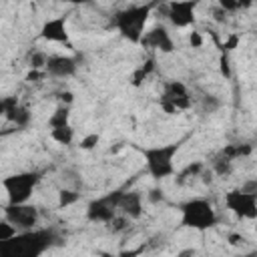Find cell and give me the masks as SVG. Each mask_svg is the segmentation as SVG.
Listing matches in <instances>:
<instances>
[{
	"label": "cell",
	"mask_w": 257,
	"mask_h": 257,
	"mask_svg": "<svg viewBox=\"0 0 257 257\" xmlns=\"http://www.w3.org/2000/svg\"><path fill=\"white\" fill-rule=\"evenodd\" d=\"M54 229H30L20 231L8 241H0V257H42L56 243Z\"/></svg>",
	"instance_id": "obj_1"
},
{
	"label": "cell",
	"mask_w": 257,
	"mask_h": 257,
	"mask_svg": "<svg viewBox=\"0 0 257 257\" xmlns=\"http://www.w3.org/2000/svg\"><path fill=\"white\" fill-rule=\"evenodd\" d=\"M157 4L155 2H149V4H133V6H126L124 10H118L114 16H112V26L118 30V34L133 42V44H141L143 36H145V26H147V20L153 12Z\"/></svg>",
	"instance_id": "obj_2"
},
{
	"label": "cell",
	"mask_w": 257,
	"mask_h": 257,
	"mask_svg": "<svg viewBox=\"0 0 257 257\" xmlns=\"http://www.w3.org/2000/svg\"><path fill=\"white\" fill-rule=\"evenodd\" d=\"M181 151V143H167L157 147H145L141 149V155L147 165V173L155 181H163L171 175H175V157Z\"/></svg>",
	"instance_id": "obj_3"
},
{
	"label": "cell",
	"mask_w": 257,
	"mask_h": 257,
	"mask_svg": "<svg viewBox=\"0 0 257 257\" xmlns=\"http://www.w3.org/2000/svg\"><path fill=\"white\" fill-rule=\"evenodd\" d=\"M179 209H181V225L193 231H207L219 223L217 211L207 199H201V197L189 199L181 203Z\"/></svg>",
	"instance_id": "obj_4"
},
{
	"label": "cell",
	"mask_w": 257,
	"mask_h": 257,
	"mask_svg": "<svg viewBox=\"0 0 257 257\" xmlns=\"http://www.w3.org/2000/svg\"><path fill=\"white\" fill-rule=\"evenodd\" d=\"M40 175L36 171H24L14 173L2 179V187L8 195V205H24L32 197L34 187L38 185Z\"/></svg>",
	"instance_id": "obj_5"
},
{
	"label": "cell",
	"mask_w": 257,
	"mask_h": 257,
	"mask_svg": "<svg viewBox=\"0 0 257 257\" xmlns=\"http://www.w3.org/2000/svg\"><path fill=\"white\" fill-rule=\"evenodd\" d=\"M161 108L167 114H177L179 110H187L193 106V98L189 94V88L181 80H167L163 84V92L159 98Z\"/></svg>",
	"instance_id": "obj_6"
},
{
	"label": "cell",
	"mask_w": 257,
	"mask_h": 257,
	"mask_svg": "<svg viewBox=\"0 0 257 257\" xmlns=\"http://www.w3.org/2000/svg\"><path fill=\"white\" fill-rule=\"evenodd\" d=\"M225 207L239 219H247V221L257 219V195L255 193L233 189L225 193Z\"/></svg>",
	"instance_id": "obj_7"
},
{
	"label": "cell",
	"mask_w": 257,
	"mask_h": 257,
	"mask_svg": "<svg viewBox=\"0 0 257 257\" xmlns=\"http://www.w3.org/2000/svg\"><path fill=\"white\" fill-rule=\"evenodd\" d=\"M4 219L8 223H12L18 231H30L36 229L38 221H40V213L34 205H6L4 207Z\"/></svg>",
	"instance_id": "obj_8"
},
{
	"label": "cell",
	"mask_w": 257,
	"mask_h": 257,
	"mask_svg": "<svg viewBox=\"0 0 257 257\" xmlns=\"http://www.w3.org/2000/svg\"><path fill=\"white\" fill-rule=\"evenodd\" d=\"M197 6L199 4L193 0H173V2L165 4V16L175 28H187V26L195 24Z\"/></svg>",
	"instance_id": "obj_9"
},
{
	"label": "cell",
	"mask_w": 257,
	"mask_h": 257,
	"mask_svg": "<svg viewBox=\"0 0 257 257\" xmlns=\"http://www.w3.org/2000/svg\"><path fill=\"white\" fill-rule=\"evenodd\" d=\"M40 38L46 42H56V44H66L70 46V36L66 28V16H54L42 22L40 26Z\"/></svg>",
	"instance_id": "obj_10"
},
{
	"label": "cell",
	"mask_w": 257,
	"mask_h": 257,
	"mask_svg": "<svg viewBox=\"0 0 257 257\" xmlns=\"http://www.w3.org/2000/svg\"><path fill=\"white\" fill-rule=\"evenodd\" d=\"M141 44H143L145 48H153V50H159V52H163V54H169V52L175 50V42H173L169 30H167L163 24H157V26H153L149 32H145Z\"/></svg>",
	"instance_id": "obj_11"
},
{
	"label": "cell",
	"mask_w": 257,
	"mask_h": 257,
	"mask_svg": "<svg viewBox=\"0 0 257 257\" xmlns=\"http://www.w3.org/2000/svg\"><path fill=\"white\" fill-rule=\"evenodd\" d=\"M78 68L76 58L66 56V54H50L48 62H46V74L54 76V78H68L74 76Z\"/></svg>",
	"instance_id": "obj_12"
},
{
	"label": "cell",
	"mask_w": 257,
	"mask_h": 257,
	"mask_svg": "<svg viewBox=\"0 0 257 257\" xmlns=\"http://www.w3.org/2000/svg\"><path fill=\"white\" fill-rule=\"evenodd\" d=\"M116 213L124 215L126 219H139L143 215V195L139 191H120Z\"/></svg>",
	"instance_id": "obj_13"
},
{
	"label": "cell",
	"mask_w": 257,
	"mask_h": 257,
	"mask_svg": "<svg viewBox=\"0 0 257 257\" xmlns=\"http://www.w3.org/2000/svg\"><path fill=\"white\" fill-rule=\"evenodd\" d=\"M116 215V209L106 201V197H98L86 207V219L92 223H110Z\"/></svg>",
	"instance_id": "obj_14"
},
{
	"label": "cell",
	"mask_w": 257,
	"mask_h": 257,
	"mask_svg": "<svg viewBox=\"0 0 257 257\" xmlns=\"http://www.w3.org/2000/svg\"><path fill=\"white\" fill-rule=\"evenodd\" d=\"M4 118L10 120V122H14L18 128H26L28 122H30V110H28L24 104H18V106H14L10 112H6Z\"/></svg>",
	"instance_id": "obj_15"
},
{
	"label": "cell",
	"mask_w": 257,
	"mask_h": 257,
	"mask_svg": "<svg viewBox=\"0 0 257 257\" xmlns=\"http://www.w3.org/2000/svg\"><path fill=\"white\" fill-rule=\"evenodd\" d=\"M68 120H70V106L60 104V106H56L54 112L48 116V126H50V131H52V128H62V126H68V124H70Z\"/></svg>",
	"instance_id": "obj_16"
},
{
	"label": "cell",
	"mask_w": 257,
	"mask_h": 257,
	"mask_svg": "<svg viewBox=\"0 0 257 257\" xmlns=\"http://www.w3.org/2000/svg\"><path fill=\"white\" fill-rule=\"evenodd\" d=\"M251 153H253V147H251L249 143H243V145H225L219 155H223V157L235 161V159H239V157H249Z\"/></svg>",
	"instance_id": "obj_17"
},
{
	"label": "cell",
	"mask_w": 257,
	"mask_h": 257,
	"mask_svg": "<svg viewBox=\"0 0 257 257\" xmlns=\"http://www.w3.org/2000/svg\"><path fill=\"white\" fill-rule=\"evenodd\" d=\"M211 171L217 177H229L233 173V161L227 159V157H223V155H217L213 159V163H211Z\"/></svg>",
	"instance_id": "obj_18"
},
{
	"label": "cell",
	"mask_w": 257,
	"mask_h": 257,
	"mask_svg": "<svg viewBox=\"0 0 257 257\" xmlns=\"http://www.w3.org/2000/svg\"><path fill=\"white\" fill-rule=\"evenodd\" d=\"M153 70H155V58H149L147 62H143V64L133 72L131 82H133L135 86H141V84H143V80H145V78H149Z\"/></svg>",
	"instance_id": "obj_19"
},
{
	"label": "cell",
	"mask_w": 257,
	"mask_h": 257,
	"mask_svg": "<svg viewBox=\"0 0 257 257\" xmlns=\"http://www.w3.org/2000/svg\"><path fill=\"white\" fill-rule=\"evenodd\" d=\"M50 139L56 141L58 145L68 147V145H72V141H74V128H72L70 124H68V126H62V128H52V131H50Z\"/></svg>",
	"instance_id": "obj_20"
},
{
	"label": "cell",
	"mask_w": 257,
	"mask_h": 257,
	"mask_svg": "<svg viewBox=\"0 0 257 257\" xmlns=\"http://www.w3.org/2000/svg\"><path fill=\"white\" fill-rule=\"evenodd\" d=\"M221 106H223L221 98H217V96H213V94H203V96L199 98V108H201L205 114H213V112H217Z\"/></svg>",
	"instance_id": "obj_21"
},
{
	"label": "cell",
	"mask_w": 257,
	"mask_h": 257,
	"mask_svg": "<svg viewBox=\"0 0 257 257\" xmlns=\"http://www.w3.org/2000/svg\"><path fill=\"white\" fill-rule=\"evenodd\" d=\"M205 171V167H203V163L201 161H195V163H189L183 171H179L177 173V183H185L189 177H201V173Z\"/></svg>",
	"instance_id": "obj_22"
},
{
	"label": "cell",
	"mask_w": 257,
	"mask_h": 257,
	"mask_svg": "<svg viewBox=\"0 0 257 257\" xmlns=\"http://www.w3.org/2000/svg\"><path fill=\"white\" fill-rule=\"evenodd\" d=\"M46 62H48V54L42 50H32L28 54V66L30 70H46Z\"/></svg>",
	"instance_id": "obj_23"
},
{
	"label": "cell",
	"mask_w": 257,
	"mask_h": 257,
	"mask_svg": "<svg viewBox=\"0 0 257 257\" xmlns=\"http://www.w3.org/2000/svg\"><path fill=\"white\" fill-rule=\"evenodd\" d=\"M78 199H80L78 191H72V189H60L58 191V207L60 209H66V207L74 205Z\"/></svg>",
	"instance_id": "obj_24"
},
{
	"label": "cell",
	"mask_w": 257,
	"mask_h": 257,
	"mask_svg": "<svg viewBox=\"0 0 257 257\" xmlns=\"http://www.w3.org/2000/svg\"><path fill=\"white\" fill-rule=\"evenodd\" d=\"M98 143H100V135H98V133H88V135H84V137L80 139L78 147H80L82 151H92Z\"/></svg>",
	"instance_id": "obj_25"
},
{
	"label": "cell",
	"mask_w": 257,
	"mask_h": 257,
	"mask_svg": "<svg viewBox=\"0 0 257 257\" xmlns=\"http://www.w3.org/2000/svg\"><path fill=\"white\" fill-rule=\"evenodd\" d=\"M20 231L12 225V223H8L6 219H2L0 221V241H8V239H12L14 235H18Z\"/></svg>",
	"instance_id": "obj_26"
},
{
	"label": "cell",
	"mask_w": 257,
	"mask_h": 257,
	"mask_svg": "<svg viewBox=\"0 0 257 257\" xmlns=\"http://www.w3.org/2000/svg\"><path fill=\"white\" fill-rule=\"evenodd\" d=\"M219 6L229 14V12H237L241 8H247L251 6V2H233V0H219Z\"/></svg>",
	"instance_id": "obj_27"
},
{
	"label": "cell",
	"mask_w": 257,
	"mask_h": 257,
	"mask_svg": "<svg viewBox=\"0 0 257 257\" xmlns=\"http://www.w3.org/2000/svg\"><path fill=\"white\" fill-rule=\"evenodd\" d=\"M219 72L223 78H231V62H229V54L221 52L219 56Z\"/></svg>",
	"instance_id": "obj_28"
},
{
	"label": "cell",
	"mask_w": 257,
	"mask_h": 257,
	"mask_svg": "<svg viewBox=\"0 0 257 257\" xmlns=\"http://www.w3.org/2000/svg\"><path fill=\"white\" fill-rule=\"evenodd\" d=\"M128 221H131V219H126L124 215H116L108 225H110L112 233H120V231H124V229L128 227Z\"/></svg>",
	"instance_id": "obj_29"
},
{
	"label": "cell",
	"mask_w": 257,
	"mask_h": 257,
	"mask_svg": "<svg viewBox=\"0 0 257 257\" xmlns=\"http://www.w3.org/2000/svg\"><path fill=\"white\" fill-rule=\"evenodd\" d=\"M237 44H239V34H227L225 42L221 44V52L229 54V52H231L233 48H237Z\"/></svg>",
	"instance_id": "obj_30"
},
{
	"label": "cell",
	"mask_w": 257,
	"mask_h": 257,
	"mask_svg": "<svg viewBox=\"0 0 257 257\" xmlns=\"http://www.w3.org/2000/svg\"><path fill=\"white\" fill-rule=\"evenodd\" d=\"M20 102H18V98L16 96H4L2 100H0V112H2V116L6 114V112H10L14 106H18Z\"/></svg>",
	"instance_id": "obj_31"
},
{
	"label": "cell",
	"mask_w": 257,
	"mask_h": 257,
	"mask_svg": "<svg viewBox=\"0 0 257 257\" xmlns=\"http://www.w3.org/2000/svg\"><path fill=\"white\" fill-rule=\"evenodd\" d=\"M163 199H165V195H163V191H161V189H157V187H155V189H151V191L147 193V201H149V203H153V205L161 203Z\"/></svg>",
	"instance_id": "obj_32"
},
{
	"label": "cell",
	"mask_w": 257,
	"mask_h": 257,
	"mask_svg": "<svg viewBox=\"0 0 257 257\" xmlns=\"http://www.w3.org/2000/svg\"><path fill=\"white\" fill-rule=\"evenodd\" d=\"M189 44H191V48H201L203 46V36H201L199 30H193L189 34Z\"/></svg>",
	"instance_id": "obj_33"
},
{
	"label": "cell",
	"mask_w": 257,
	"mask_h": 257,
	"mask_svg": "<svg viewBox=\"0 0 257 257\" xmlns=\"http://www.w3.org/2000/svg\"><path fill=\"white\" fill-rule=\"evenodd\" d=\"M44 76H46V70H28L26 80H28V82H40Z\"/></svg>",
	"instance_id": "obj_34"
},
{
	"label": "cell",
	"mask_w": 257,
	"mask_h": 257,
	"mask_svg": "<svg viewBox=\"0 0 257 257\" xmlns=\"http://www.w3.org/2000/svg\"><path fill=\"white\" fill-rule=\"evenodd\" d=\"M241 191H245V193H255L257 195V179H249V181H245V183H241V187H239Z\"/></svg>",
	"instance_id": "obj_35"
},
{
	"label": "cell",
	"mask_w": 257,
	"mask_h": 257,
	"mask_svg": "<svg viewBox=\"0 0 257 257\" xmlns=\"http://www.w3.org/2000/svg\"><path fill=\"white\" fill-rule=\"evenodd\" d=\"M227 241H229V245L239 247V245H243L245 237H243V235H239V233H229V235H227Z\"/></svg>",
	"instance_id": "obj_36"
},
{
	"label": "cell",
	"mask_w": 257,
	"mask_h": 257,
	"mask_svg": "<svg viewBox=\"0 0 257 257\" xmlns=\"http://www.w3.org/2000/svg\"><path fill=\"white\" fill-rule=\"evenodd\" d=\"M58 98H60V102H62L64 106H70L72 100H74V94H72L70 90H62V92L58 94Z\"/></svg>",
	"instance_id": "obj_37"
},
{
	"label": "cell",
	"mask_w": 257,
	"mask_h": 257,
	"mask_svg": "<svg viewBox=\"0 0 257 257\" xmlns=\"http://www.w3.org/2000/svg\"><path fill=\"white\" fill-rule=\"evenodd\" d=\"M213 18H215L217 22H225V20H227V12L217 4V6L213 8Z\"/></svg>",
	"instance_id": "obj_38"
},
{
	"label": "cell",
	"mask_w": 257,
	"mask_h": 257,
	"mask_svg": "<svg viewBox=\"0 0 257 257\" xmlns=\"http://www.w3.org/2000/svg\"><path fill=\"white\" fill-rule=\"evenodd\" d=\"M201 177H203V183L205 185H211L213 183V171H203Z\"/></svg>",
	"instance_id": "obj_39"
},
{
	"label": "cell",
	"mask_w": 257,
	"mask_h": 257,
	"mask_svg": "<svg viewBox=\"0 0 257 257\" xmlns=\"http://www.w3.org/2000/svg\"><path fill=\"white\" fill-rule=\"evenodd\" d=\"M177 257H195V249H183Z\"/></svg>",
	"instance_id": "obj_40"
},
{
	"label": "cell",
	"mask_w": 257,
	"mask_h": 257,
	"mask_svg": "<svg viewBox=\"0 0 257 257\" xmlns=\"http://www.w3.org/2000/svg\"><path fill=\"white\" fill-rule=\"evenodd\" d=\"M100 257H120L118 253H108V251H102L100 253Z\"/></svg>",
	"instance_id": "obj_41"
},
{
	"label": "cell",
	"mask_w": 257,
	"mask_h": 257,
	"mask_svg": "<svg viewBox=\"0 0 257 257\" xmlns=\"http://www.w3.org/2000/svg\"><path fill=\"white\" fill-rule=\"evenodd\" d=\"M239 257H257V251H251V253H245V255H239Z\"/></svg>",
	"instance_id": "obj_42"
}]
</instances>
